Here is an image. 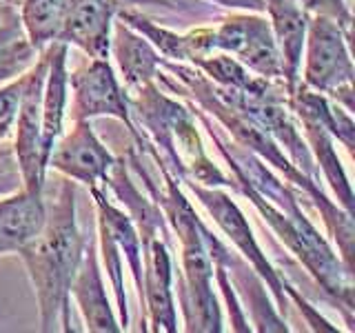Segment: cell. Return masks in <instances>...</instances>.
I'll list each match as a JSON object with an SVG mask.
<instances>
[{"instance_id":"cell-1","label":"cell","mask_w":355,"mask_h":333,"mask_svg":"<svg viewBox=\"0 0 355 333\" xmlns=\"http://www.w3.org/2000/svg\"><path fill=\"white\" fill-rule=\"evenodd\" d=\"M225 160L236 180V191L260 211L284 247L295 253L315 282L340 305L349 331H353V269L342 262L300 209V189L277 180L264 160L242 147L231 149Z\"/></svg>"},{"instance_id":"cell-2","label":"cell","mask_w":355,"mask_h":333,"mask_svg":"<svg viewBox=\"0 0 355 333\" xmlns=\"http://www.w3.org/2000/svg\"><path fill=\"white\" fill-rule=\"evenodd\" d=\"M47 218L42 229L18 251L27 266L33 293L38 300L40 331L71 327V280L87 242L76 218V187L69 178L60 182L53 200H44Z\"/></svg>"},{"instance_id":"cell-3","label":"cell","mask_w":355,"mask_h":333,"mask_svg":"<svg viewBox=\"0 0 355 333\" xmlns=\"http://www.w3.org/2000/svg\"><path fill=\"white\" fill-rule=\"evenodd\" d=\"M180 185L187 187L189 191L196 196V200L207 209V214L220 227V231L225 233L227 240L233 242V247H236L242 258L249 262L251 269L260 275V280L271 289V293L277 302V309L286 314L288 300H293L313 331H336V327H333L320 311L311 307L306 300L300 296L280 273H277V269L269 262L266 253L262 251L258 240H255L247 216L242 214V209L238 207V203L231 198V194L225 187H207L196 180H180Z\"/></svg>"},{"instance_id":"cell-4","label":"cell","mask_w":355,"mask_h":333,"mask_svg":"<svg viewBox=\"0 0 355 333\" xmlns=\"http://www.w3.org/2000/svg\"><path fill=\"white\" fill-rule=\"evenodd\" d=\"M302 60L304 76H300V83L353 111L355 69L351 60V33L344 31L336 20L311 16Z\"/></svg>"},{"instance_id":"cell-5","label":"cell","mask_w":355,"mask_h":333,"mask_svg":"<svg viewBox=\"0 0 355 333\" xmlns=\"http://www.w3.org/2000/svg\"><path fill=\"white\" fill-rule=\"evenodd\" d=\"M214 231L205 227L198 236L180 240V273L178 302L184 318V331L220 333L225 331L222 309L214 291V260L207 242Z\"/></svg>"},{"instance_id":"cell-6","label":"cell","mask_w":355,"mask_h":333,"mask_svg":"<svg viewBox=\"0 0 355 333\" xmlns=\"http://www.w3.org/2000/svg\"><path fill=\"white\" fill-rule=\"evenodd\" d=\"M47 47L38 51L29 69L20 76V103L16 114L14 153L20 166L22 187L27 191L42 194L47 180V166L42 160V87L47 74Z\"/></svg>"},{"instance_id":"cell-7","label":"cell","mask_w":355,"mask_h":333,"mask_svg":"<svg viewBox=\"0 0 355 333\" xmlns=\"http://www.w3.org/2000/svg\"><path fill=\"white\" fill-rule=\"evenodd\" d=\"M211 44L214 51H225L238 58L255 76L282 85L280 51L275 47L269 18L262 14L244 11L220 20V25L211 27Z\"/></svg>"},{"instance_id":"cell-8","label":"cell","mask_w":355,"mask_h":333,"mask_svg":"<svg viewBox=\"0 0 355 333\" xmlns=\"http://www.w3.org/2000/svg\"><path fill=\"white\" fill-rule=\"evenodd\" d=\"M142 240V307L147 311V331L175 333L178 311L173 298V262L169 231L140 229Z\"/></svg>"},{"instance_id":"cell-9","label":"cell","mask_w":355,"mask_h":333,"mask_svg":"<svg viewBox=\"0 0 355 333\" xmlns=\"http://www.w3.org/2000/svg\"><path fill=\"white\" fill-rule=\"evenodd\" d=\"M322 100H324V96L300 83L295 92L288 96V107H291V111L304 129V140L311 149V155H313L320 176L327 178L333 194L338 196V205L344 211L353 214L351 182L336 151V140H333L331 131L327 129L324 120H322Z\"/></svg>"},{"instance_id":"cell-10","label":"cell","mask_w":355,"mask_h":333,"mask_svg":"<svg viewBox=\"0 0 355 333\" xmlns=\"http://www.w3.org/2000/svg\"><path fill=\"white\" fill-rule=\"evenodd\" d=\"M69 92L73 96L71 114L76 120H92L100 116L118 118L125 122L133 138L138 136L129 114L127 92L107 58H92L69 74Z\"/></svg>"},{"instance_id":"cell-11","label":"cell","mask_w":355,"mask_h":333,"mask_svg":"<svg viewBox=\"0 0 355 333\" xmlns=\"http://www.w3.org/2000/svg\"><path fill=\"white\" fill-rule=\"evenodd\" d=\"M116 158L96 136L92 120H76L69 133H60L49 153L47 169L62 173L64 178L83 182L89 189L105 187V180Z\"/></svg>"},{"instance_id":"cell-12","label":"cell","mask_w":355,"mask_h":333,"mask_svg":"<svg viewBox=\"0 0 355 333\" xmlns=\"http://www.w3.org/2000/svg\"><path fill=\"white\" fill-rule=\"evenodd\" d=\"M122 0H67L58 38L76 44L89 58H107L111 27Z\"/></svg>"},{"instance_id":"cell-13","label":"cell","mask_w":355,"mask_h":333,"mask_svg":"<svg viewBox=\"0 0 355 333\" xmlns=\"http://www.w3.org/2000/svg\"><path fill=\"white\" fill-rule=\"evenodd\" d=\"M69 293L76 300L78 309H80L89 331H96V333L122 331L116 309L107 296L103 269H100L98 244L92 236H87L85 249L80 255V264H78V269H76Z\"/></svg>"},{"instance_id":"cell-14","label":"cell","mask_w":355,"mask_h":333,"mask_svg":"<svg viewBox=\"0 0 355 333\" xmlns=\"http://www.w3.org/2000/svg\"><path fill=\"white\" fill-rule=\"evenodd\" d=\"M264 14L269 18L275 47L282 60V85L286 96L295 92L300 85V69H302L304 40L309 27V14L293 0H266Z\"/></svg>"},{"instance_id":"cell-15","label":"cell","mask_w":355,"mask_h":333,"mask_svg":"<svg viewBox=\"0 0 355 333\" xmlns=\"http://www.w3.org/2000/svg\"><path fill=\"white\" fill-rule=\"evenodd\" d=\"M47 74L42 87V160L47 166L49 153L55 140L62 133L64 111L69 103V69H67V53L69 44L53 40L47 44Z\"/></svg>"},{"instance_id":"cell-16","label":"cell","mask_w":355,"mask_h":333,"mask_svg":"<svg viewBox=\"0 0 355 333\" xmlns=\"http://www.w3.org/2000/svg\"><path fill=\"white\" fill-rule=\"evenodd\" d=\"M47 218L44 196L27 191L25 187L18 191L3 196L0 200V255L18 253L25 244L42 229Z\"/></svg>"},{"instance_id":"cell-17","label":"cell","mask_w":355,"mask_h":333,"mask_svg":"<svg viewBox=\"0 0 355 333\" xmlns=\"http://www.w3.org/2000/svg\"><path fill=\"white\" fill-rule=\"evenodd\" d=\"M109 53L116 56V62L125 78V92H133L142 85L153 83L164 60L151 47L149 40H144L138 31L127 27L120 18H116L114 27H111Z\"/></svg>"},{"instance_id":"cell-18","label":"cell","mask_w":355,"mask_h":333,"mask_svg":"<svg viewBox=\"0 0 355 333\" xmlns=\"http://www.w3.org/2000/svg\"><path fill=\"white\" fill-rule=\"evenodd\" d=\"M191 65L196 69L202 71L214 85L225 87V89H236V92L266 94V92H271L275 85H280V83H271V80H264L260 76H255L238 58H233L231 53H225V51H211L207 56H200Z\"/></svg>"},{"instance_id":"cell-19","label":"cell","mask_w":355,"mask_h":333,"mask_svg":"<svg viewBox=\"0 0 355 333\" xmlns=\"http://www.w3.org/2000/svg\"><path fill=\"white\" fill-rule=\"evenodd\" d=\"M36 58L38 49L29 42L20 16H11L0 25V85L22 76Z\"/></svg>"},{"instance_id":"cell-20","label":"cell","mask_w":355,"mask_h":333,"mask_svg":"<svg viewBox=\"0 0 355 333\" xmlns=\"http://www.w3.org/2000/svg\"><path fill=\"white\" fill-rule=\"evenodd\" d=\"M67 0H20V22L29 42L42 51L58 38Z\"/></svg>"},{"instance_id":"cell-21","label":"cell","mask_w":355,"mask_h":333,"mask_svg":"<svg viewBox=\"0 0 355 333\" xmlns=\"http://www.w3.org/2000/svg\"><path fill=\"white\" fill-rule=\"evenodd\" d=\"M300 7H302L309 16H324L336 20L338 25L351 33L353 27V14H351V5L347 0H293Z\"/></svg>"},{"instance_id":"cell-22","label":"cell","mask_w":355,"mask_h":333,"mask_svg":"<svg viewBox=\"0 0 355 333\" xmlns=\"http://www.w3.org/2000/svg\"><path fill=\"white\" fill-rule=\"evenodd\" d=\"M214 275H216V280H218V287H220L222 296H225L227 305H229L231 329H233V331H253V327L249 325V318L244 316V309H242L240 300H238L236 289H233V284H231V275H229V271H227L222 264H214Z\"/></svg>"},{"instance_id":"cell-23","label":"cell","mask_w":355,"mask_h":333,"mask_svg":"<svg viewBox=\"0 0 355 333\" xmlns=\"http://www.w3.org/2000/svg\"><path fill=\"white\" fill-rule=\"evenodd\" d=\"M20 76L0 85V140H5L11 129H14L16 114H18V103H20Z\"/></svg>"},{"instance_id":"cell-24","label":"cell","mask_w":355,"mask_h":333,"mask_svg":"<svg viewBox=\"0 0 355 333\" xmlns=\"http://www.w3.org/2000/svg\"><path fill=\"white\" fill-rule=\"evenodd\" d=\"M22 189V176L14 147H0V196H9Z\"/></svg>"},{"instance_id":"cell-25","label":"cell","mask_w":355,"mask_h":333,"mask_svg":"<svg viewBox=\"0 0 355 333\" xmlns=\"http://www.w3.org/2000/svg\"><path fill=\"white\" fill-rule=\"evenodd\" d=\"M209 3L220 5V7H225V9L251 11V14H264V3H266V0H209Z\"/></svg>"},{"instance_id":"cell-26","label":"cell","mask_w":355,"mask_h":333,"mask_svg":"<svg viewBox=\"0 0 355 333\" xmlns=\"http://www.w3.org/2000/svg\"><path fill=\"white\" fill-rule=\"evenodd\" d=\"M18 14V9L11 5V3H0V25H3V22H7L11 16H16Z\"/></svg>"},{"instance_id":"cell-27","label":"cell","mask_w":355,"mask_h":333,"mask_svg":"<svg viewBox=\"0 0 355 333\" xmlns=\"http://www.w3.org/2000/svg\"><path fill=\"white\" fill-rule=\"evenodd\" d=\"M0 3H11V0H0Z\"/></svg>"}]
</instances>
